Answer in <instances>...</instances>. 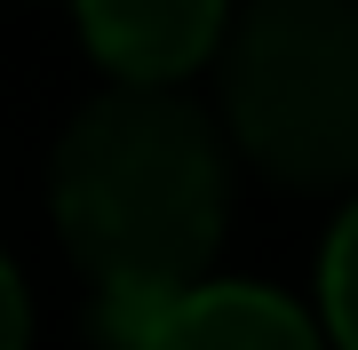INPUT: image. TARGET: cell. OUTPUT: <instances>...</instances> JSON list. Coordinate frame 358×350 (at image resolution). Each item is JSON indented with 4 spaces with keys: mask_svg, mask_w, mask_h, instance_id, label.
I'll use <instances>...</instances> for the list:
<instances>
[{
    "mask_svg": "<svg viewBox=\"0 0 358 350\" xmlns=\"http://www.w3.org/2000/svg\"><path fill=\"white\" fill-rule=\"evenodd\" d=\"M56 231L96 286H192L223 239V136L183 96L128 80L56 143Z\"/></svg>",
    "mask_w": 358,
    "mask_h": 350,
    "instance_id": "6da1fadb",
    "label": "cell"
},
{
    "mask_svg": "<svg viewBox=\"0 0 358 350\" xmlns=\"http://www.w3.org/2000/svg\"><path fill=\"white\" fill-rule=\"evenodd\" d=\"M223 112L271 183H358V0H255L223 48Z\"/></svg>",
    "mask_w": 358,
    "mask_h": 350,
    "instance_id": "7a4b0ae2",
    "label": "cell"
},
{
    "mask_svg": "<svg viewBox=\"0 0 358 350\" xmlns=\"http://www.w3.org/2000/svg\"><path fill=\"white\" fill-rule=\"evenodd\" d=\"M80 32L120 80L176 88L223 40V0H80Z\"/></svg>",
    "mask_w": 358,
    "mask_h": 350,
    "instance_id": "3957f363",
    "label": "cell"
},
{
    "mask_svg": "<svg viewBox=\"0 0 358 350\" xmlns=\"http://www.w3.org/2000/svg\"><path fill=\"white\" fill-rule=\"evenodd\" d=\"M152 350H319V326L271 286H183Z\"/></svg>",
    "mask_w": 358,
    "mask_h": 350,
    "instance_id": "277c9868",
    "label": "cell"
},
{
    "mask_svg": "<svg viewBox=\"0 0 358 350\" xmlns=\"http://www.w3.org/2000/svg\"><path fill=\"white\" fill-rule=\"evenodd\" d=\"M319 302H327L334 342H343V350H358V207L334 223V239H327V263H319Z\"/></svg>",
    "mask_w": 358,
    "mask_h": 350,
    "instance_id": "5b68a950",
    "label": "cell"
},
{
    "mask_svg": "<svg viewBox=\"0 0 358 350\" xmlns=\"http://www.w3.org/2000/svg\"><path fill=\"white\" fill-rule=\"evenodd\" d=\"M24 335H32V311H24V286H16L8 255H0V350H24Z\"/></svg>",
    "mask_w": 358,
    "mask_h": 350,
    "instance_id": "8992f818",
    "label": "cell"
}]
</instances>
